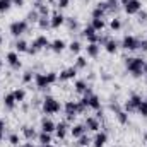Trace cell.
<instances>
[{
    "label": "cell",
    "mask_w": 147,
    "mask_h": 147,
    "mask_svg": "<svg viewBox=\"0 0 147 147\" xmlns=\"http://www.w3.org/2000/svg\"><path fill=\"white\" fill-rule=\"evenodd\" d=\"M144 65H146V60L142 57H128V58H125V67L134 77H142L144 75Z\"/></svg>",
    "instance_id": "1"
},
{
    "label": "cell",
    "mask_w": 147,
    "mask_h": 147,
    "mask_svg": "<svg viewBox=\"0 0 147 147\" xmlns=\"http://www.w3.org/2000/svg\"><path fill=\"white\" fill-rule=\"evenodd\" d=\"M62 110H63V106L53 96H45L41 99V111L45 115H57V113H60Z\"/></svg>",
    "instance_id": "2"
},
{
    "label": "cell",
    "mask_w": 147,
    "mask_h": 147,
    "mask_svg": "<svg viewBox=\"0 0 147 147\" xmlns=\"http://www.w3.org/2000/svg\"><path fill=\"white\" fill-rule=\"evenodd\" d=\"M28 28H29V22H28L26 19H21V21H14V22L9 26V31H10V34L14 38L19 39L22 34L28 33Z\"/></svg>",
    "instance_id": "3"
},
{
    "label": "cell",
    "mask_w": 147,
    "mask_h": 147,
    "mask_svg": "<svg viewBox=\"0 0 147 147\" xmlns=\"http://www.w3.org/2000/svg\"><path fill=\"white\" fill-rule=\"evenodd\" d=\"M120 46L125 51H135V50H139V38L132 36V34H127V36H123Z\"/></svg>",
    "instance_id": "4"
},
{
    "label": "cell",
    "mask_w": 147,
    "mask_h": 147,
    "mask_svg": "<svg viewBox=\"0 0 147 147\" xmlns=\"http://www.w3.org/2000/svg\"><path fill=\"white\" fill-rule=\"evenodd\" d=\"M87 108H91V110H94V111H98V110H101V99H99V96L98 94H91V96H84L82 99H80Z\"/></svg>",
    "instance_id": "5"
},
{
    "label": "cell",
    "mask_w": 147,
    "mask_h": 147,
    "mask_svg": "<svg viewBox=\"0 0 147 147\" xmlns=\"http://www.w3.org/2000/svg\"><path fill=\"white\" fill-rule=\"evenodd\" d=\"M142 103V96L140 94H132L127 101H125V105H123V110L127 111V113H132V111L137 110V106Z\"/></svg>",
    "instance_id": "6"
},
{
    "label": "cell",
    "mask_w": 147,
    "mask_h": 147,
    "mask_svg": "<svg viewBox=\"0 0 147 147\" xmlns=\"http://www.w3.org/2000/svg\"><path fill=\"white\" fill-rule=\"evenodd\" d=\"M123 9H125V12H127L128 16H137V14L142 10V2H140V0H128V2L123 5Z\"/></svg>",
    "instance_id": "7"
},
{
    "label": "cell",
    "mask_w": 147,
    "mask_h": 147,
    "mask_svg": "<svg viewBox=\"0 0 147 147\" xmlns=\"http://www.w3.org/2000/svg\"><path fill=\"white\" fill-rule=\"evenodd\" d=\"M63 111H65V120H67V121L75 120V116L79 115V113H77V101H67V103L63 105Z\"/></svg>",
    "instance_id": "8"
},
{
    "label": "cell",
    "mask_w": 147,
    "mask_h": 147,
    "mask_svg": "<svg viewBox=\"0 0 147 147\" xmlns=\"http://www.w3.org/2000/svg\"><path fill=\"white\" fill-rule=\"evenodd\" d=\"M5 62H7L14 70H19V69L22 67V62H21L19 53H17V51H9V53L5 55Z\"/></svg>",
    "instance_id": "9"
},
{
    "label": "cell",
    "mask_w": 147,
    "mask_h": 147,
    "mask_svg": "<svg viewBox=\"0 0 147 147\" xmlns=\"http://www.w3.org/2000/svg\"><path fill=\"white\" fill-rule=\"evenodd\" d=\"M82 36L86 38L89 43H98V39H99V33H96L94 28H92L91 24H87V26L82 29Z\"/></svg>",
    "instance_id": "10"
},
{
    "label": "cell",
    "mask_w": 147,
    "mask_h": 147,
    "mask_svg": "<svg viewBox=\"0 0 147 147\" xmlns=\"http://www.w3.org/2000/svg\"><path fill=\"white\" fill-rule=\"evenodd\" d=\"M108 10H106V3L105 2H98L96 5H94V9H92V12H91V17L92 19H105V14H106Z\"/></svg>",
    "instance_id": "11"
},
{
    "label": "cell",
    "mask_w": 147,
    "mask_h": 147,
    "mask_svg": "<svg viewBox=\"0 0 147 147\" xmlns=\"http://www.w3.org/2000/svg\"><path fill=\"white\" fill-rule=\"evenodd\" d=\"M65 16L62 14V12H53V16L50 17V28H53V29H58L60 26H63L65 24Z\"/></svg>",
    "instance_id": "12"
},
{
    "label": "cell",
    "mask_w": 147,
    "mask_h": 147,
    "mask_svg": "<svg viewBox=\"0 0 147 147\" xmlns=\"http://www.w3.org/2000/svg\"><path fill=\"white\" fill-rule=\"evenodd\" d=\"M69 121L67 120H63V121H58L57 123V128H55V134H57V137L60 139V140H65V137H67V134H69Z\"/></svg>",
    "instance_id": "13"
},
{
    "label": "cell",
    "mask_w": 147,
    "mask_h": 147,
    "mask_svg": "<svg viewBox=\"0 0 147 147\" xmlns=\"http://www.w3.org/2000/svg\"><path fill=\"white\" fill-rule=\"evenodd\" d=\"M84 125H86V128L89 130V132H99V128H101V121L96 118V116H87L86 118V121H84Z\"/></svg>",
    "instance_id": "14"
},
{
    "label": "cell",
    "mask_w": 147,
    "mask_h": 147,
    "mask_svg": "<svg viewBox=\"0 0 147 147\" xmlns=\"http://www.w3.org/2000/svg\"><path fill=\"white\" fill-rule=\"evenodd\" d=\"M39 128H41V132H48V134H53L55 132V128H57V123L51 120V118H43L41 120V125H39Z\"/></svg>",
    "instance_id": "15"
},
{
    "label": "cell",
    "mask_w": 147,
    "mask_h": 147,
    "mask_svg": "<svg viewBox=\"0 0 147 147\" xmlns=\"http://www.w3.org/2000/svg\"><path fill=\"white\" fill-rule=\"evenodd\" d=\"M34 86H36L39 91H45V89L50 87L48 82H46V75H45V74H41V72L34 74Z\"/></svg>",
    "instance_id": "16"
},
{
    "label": "cell",
    "mask_w": 147,
    "mask_h": 147,
    "mask_svg": "<svg viewBox=\"0 0 147 147\" xmlns=\"http://www.w3.org/2000/svg\"><path fill=\"white\" fill-rule=\"evenodd\" d=\"M108 142V134L106 132H96L94 139H92V146L94 147H105Z\"/></svg>",
    "instance_id": "17"
},
{
    "label": "cell",
    "mask_w": 147,
    "mask_h": 147,
    "mask_svg": "<svg viewBox=\"0 0 147 147\" xmlns=\"http://www.w3.org/2000/svg\"><path fill=\"white\" fill-rule=\"evenodd\" d=\"M77 77V69L75 67H69V69H65V70H62L60 75H58V79L62 80V82H65V80H72Z\"/></svg>",
    "instance_id": "18"
},
{
    "label": "cell",
    "mask_w": 147,
    "mask_h": 147,
    "mask_svg": "<svg viewBox=\"0 0 147 147\" xmlns=\"http://www.w3.org/2000/svg\"><path fill=\"white\" fill-rule=\"evenodd\" d=\"M103 46H105L106 53H110V55H115V53L118 51V48H120V43H118L115 38H108V41H106Z\"/></svg>",
    "instance_id": "19"
},
{
    "label": "cell",
    "mask_w": 147,
    "mask_h": 147,
    "mask_svg": "<svg viewBox=\"0 0 147 147\" xmlns=\"http://www.w3.org/2000/svg\"><path fill=\"white\" fill-rule=\"evenodd\" d=\"M65 48H67V43H65V39H60V38L53 39V41H51V45H50V50H51V51H55V53H62Z\"/></svg>",
    "instance_id": "20"
},
{
    "label": "cell",
    "mask_w": 147,
    "mask_h": 147,
    "mask_svg": "<svg viewBox=\"0 0 147 147\" xmlns=\"http://www.w3.org/2000/svg\"><path fill=\"white\" fill-rule=\"evenodd\" d=\"M21 134L24 135V139H26V140H33V139H36V137H38L36 128H34V127H31V125H24V127L21 128Z\"/></svg>",
    "instance_id": "21"
},
{
    "label": "cell",
    "mask_w": 147,
    "mask_h": 147,
    "mask_svg": "<svg viewBox=\"0 0 147 147\" xmlns=\"http://www.w3.org/2000/svg\"><path fill=\"white\" fill-rule=\"evenodd\" d=\"M86 132H87V128H86V125H84V123H77V125L70 127V135H72L74 139H79V137H82Z\"/></svg>",
    "instance_id": "22"
},
{
    "label": "cell",
    "mask_w": 147,
    "mask_h": 147,
    "mask_svg": "<svg viewBox=\"0 0 147 147\" xmlns=\"http://www.w3.org/2000/svg\"><path fill=\"white\" fill-rule=\"evenodd\" d=\"M86 51H87V57H91V58H98V55H99V51H101V46H99L98 43H87Z\"/></svg>",
    "instance_id": "23"
},
{
    "label": "cell",
    "mask_w": 147,
    "mask_h": 147,
    "mask_svg": "<svg viewBox=\"0 0 147 147\" xmlns=\"http://www.w3.org/2000/svg\"><path fill=\"white\" fill-rule=\"evenodd\" d=\"M3 106H5V110H14L17 106V101H16V98H14L12 92H7L3 96Z\"/></svg>",
    "instance_id": "24"
},
{
    "label": "cell",
    "mask_w": 147,
    "mask_h": 147,
    "mask_svg": "<svg viewBox=\"0 0 147 147\" xmlns=\"http://www.w3.org/2000/svg\"><path fill=\"white\" fill-rule=\"evenodd\" d=\"M91 86L87 84V80H84V79H79V80H75V84H74V89H75V92H79V94H86V91L89 89Z\"/></svg>",
    "instance_id": "25"
},
{
    "label": "cell",
    "mask_w": 147,
    "mask_h": 147,
    "mask_svg": "<svg viewBox=\"0 0 147 147\" xmlns=\"http://www.w3.org/2000/svg\"><path fill=\"white\" fill-rule=\"evenodd\" d=\"M14 48H16V51L17 53H28V50H29V43L26 41V39H17L16 43H14Z\"/></svg>",
    "instance_id": "26"
},
{
    "label": "cell",
    "mask_w": 147,
    "mask_h": 147,
    "mask_svg": "<svg viewBox=\"0 0 147 147\" xmlns=\"http://www.w3.org/2000/svg\"><path fill=\"white\" fill-rule=\"evenodd\" d=\"M36 139H38V142H39V146H46V144H51L53 142V135L48 134V132H39Z\"/></svg>",
    "instance_id": "27"
},
{
    "label": "cell",
    "mask_w": 147,
    "mask_h": 147,
    "mask_svg": "<svg viewBox=\"0 0 147 147\" xmlns=\"http://www.w3.org/2000/svg\"><path fill=\"white\" fill-rule=\"evenodd\" d=\"M12 94H14V98H16L17 105L24 103V99H26V91H24L22 87H17V89H14V91H12Z\"/></svg>",
    "instance_id": "28"
},
{
    "label": "cell",
    "mask_w": 147,
    "mask_h": 147,
    "mask_svg": "<svg viewBox=\"0 0 147 147\" xmlns=\"http://www.w3.org/2000/svg\"><path fill=\"white\" fill-rule=\"evenodd\" d=\"M34 9L38 10L39 16H48V14H50V7H48L46 3H43V2H36V3H34Z\"/></svg>",
    "instance_id": "29"
},
{
    "label": "cell",
    "mask_w": 147,
    "mask_h": 147,
    "mask_svg": "<svg viewBox=\"0 0 147 147\" xmlns=\"http://www.w3.org/2000/svg\"><path fill=\"white\" fill-rule=\"evenodd\" d=\"M91 26L94 28L96 33H99V31H103L106 28V22H105V19H92L91 21Z\"/></svg>",
    "instance_id": "30"
},
{
    "label": "cell",
    "mask_w": 147,
    "mask_h": 147,
    "mask_svg": "<svg viewBox=\"0 0 147 147\" xmlns=\"http://www.w3.org/2000/svg\"><path fill=\"white\" fill-rule=\"evenodd\" d=\"M36 24L39 29H48L50 28V16H39Z\"/></svg>",
    "instance_id": "31"
},
{
    "label": "cell",
    "mask_w": 147,
    "mask_h": 147,
    "mask_svg": "<svg viewBox=\"0 0 147 147\" xmlns=\"http://www.w3.org/2000/svg\"><path fill=\"white\" fill-rule=\"evenodd\" d=\"M67 48L72 51L74 55H79V53H80V50H82V45H80V41H77V39H75V41H70V43L67 45Z\"/></svg>",
    "instance_id": "32"
},
{
    "label": "cell",
    "mask_w": 147,
    "mask_h": 147,
    "mask_svg": "<svg viewBox=\"0 0 147 147\" xmlns=\"http://www.w3.org/2000/svg\"><path fill=\"white\" fill-rule=\"evenodd\" d=\"M115 116H116V120H118L120 125H127V123H128V113H127L125 110H120Z\"/></svg>",
    "instance_id": "33"
},
{
    "label": "cell",
    "mask_w": 147,
    "mask_h": 147,
    "mask_svg": "<svg viewBox=\"0 0 147 147\" xmlns=\"http://www.w3.org/2000/svg\"><path fill=\"white\" fill-rule=\"evenodd\" d=\"M121 26H123V24H121V19H120V17H113V19L110 21V29L111 31H115V33L120 31Z\"/></svg>",
    "instance_id": "34"
},
{
    "label": "cell",
    "mask_w": 147,
    "mask_h": 147,
    "mask_svg": "<svg viewBox=\"0 0 147 147\" xmlns=\"http://www.w3.org/2000/svg\"><path fill=\"white\" fill-rule=\"evenodd\" d=\"M89 144H92V139L87 135V134H84L82 137H79L77 139V146H80V147H87Z\"/></svg>",
    "instance_id": "35"
},
{
    "label": "cell",
    "mask_w": 147,
    "mask_h": 147,
    "mask_svg": "<svg viewBox=\"0 0 147 147\" xmlns=\"http://www.w3.org/2000/svg\"><path fill=\"white\" fill-rule=\"evenodd\" d=\"M77 70H84L86 67H87V58L86 57H77V60H75V65H74Z\"/></svg>",
    "instance_id": "36"
},
{
    "label": "cell",
    "mask_w": 147,
    "mask_h": 147,
    "mask_svg": "<svg viewBox=\"0 0 147 147\" xmlns=\"http://www.w3.org/2000/svg\"><path fill=\"white\" fill-rule=\"evenodd\" d=\"M105 3H106V10L108 12H116L118 10V5H120L118 0H106Z\"/></svg>",
    "instance_id": "37"
},
{
    "label": "cell",
    "mask_w": 147,
    "mask_h": 147,
    "mask_svg": "<svg viewBox=\"0 0 147 147\" xmlns=\"http://www.w3.org/2000/svg\"><path fill=\"white\" fill-rule=\"evenodd\" d=\"M12 7V0H0V14L9 12Z\"/></svg>",
    "instance_id": "38"
},
{
    "label": "cell",
    "mask_w": 147,
    "mask_h": 147,
    "mask_svg": "<svg viewBox=\"0 0 147 147\" xmlns=\"http://www.w3.org/2000/svg\"><path fill=\"white\" fill-rule=\"evenodd\" d=\"M38 19H39V14H38L36 9L29 10V12H28V16H26V21H28V22H38Z\"/></svg>",
    "instance_id": "39"
},
{
    "label": "cell",
    "mask_w": 147,
    "mask_h": 147,
    "mask_svg": "<svg viewBox=\"0 0 147 147\" xmlns=\"http://www.w3.org/2000/svg\"><path fill=\"white\" fill-rule=\"evenodd\" d=\"M46 82H48V86H53L57 80H58V74L57 72H46Z\"/></svg>",
    "instance_id": "40"
},
{
    "label": "cell",
    "mask_w": 147,
    "mask_h": 147,
    "mask_svg": "<svg viewBox=\"0 0 147 147\" xmlns=\"http://www.w3.org/2000/svg\"><path fill=\"white\" fill-rule=\"evenodd\" d=\"M65 22H67V26H69V29H70V31L79 29V21H77V19H74V17H67V19H65Z\"/></svg>",
    "instance_id": "41"
},
{
    "label": "cell",
    "mask_w": 147,
    "mask_h": 147,
    "mask_svg": "<svg viewBox=\"0 0 147 147\" xmlns=\"http://www.w3.org/2000/svg\"><path fill=\"white\" fill-rule=\"evenodd\" d=\"M9 144L14 147H19V144H21V137H19V134H10L9 135Z\"/></svg>",
    "instance_id": "42"
},
{
    "label": "cell",
    "mask_w": 147,
    "mask_h": 147,
    "mask_svg": "<svg viewBox=\"0 0 147 147\" xmlns=\"http://www.w3.org/2000/svg\"><path fill=\"white\" fill-rule=\"evenodd\" d=\"M33 80H34V72L26 70V72L22 74V84H29V82H33Z\"/></svg>",
    "instance_id": "43"
},
{
    "label": "cell",
    "mask_w": 147,
    "mask_h": 147,
    "mask_svg": "<svg viewBox=\"0 0 147 147\" xmlns=\"http://www.w3.org/2000/svg\"><path fill=\"white\" fill-rule=\"evenodd\" d=\"M137 113H139V115H140V116H144V118H147V103L146 101H144V99H142V103H140V105H139V106H137Z\"/></svg>",
    "instance_id": "44"
},
{
    "label": "cell",
    "mask_w": 147,
    "mask_h": 147,
    "mask_svg": "<svg viewBox=\"0 0 147 147\" xmlns=\"http://www.w3.org/2000/svg\"><path fill=\"white\" fill-rule=\"evenodd\" d=\"M70 5V0H57V7L60 9V10H63V9H67Z\"/></svg>",
    "instance_id": "45"
},
{
    "label": "cell",
    "mask_w": 147,
    "mask_h": 147,
    "mask_svg": "<svg viewBox=\"0 0 147 147\" xmlns=\"http://www.w3.org/2000/svg\"><path fill=\"white\" fill-rule=\"evenodd\" d=\"M137 16H139V22H140V24L147 22V12H146V10H140Z\"/></svg>",
    "instance_id": "46"
},
{
    "label": "cell",
    "mask_w": 147,
    "mask_h": 147,
    "mask_svg": "<svg viewBox=\"0 0 147 147\" xmlns=\"http://www.w3.org/2000/svg\"><path fill=\"white\" fill-rule=\"evenodd\" d=\"M3 137H5V121L0 120V142H2Z\"/></svg>",
    "instance_id": "47"
},
{
    "label": "cell",
    "mask_w": 147,
    "mask_h": 147,
    "mask_svg": "<svg viewBox=\"0 0 147 147\" xmlns=\"http://www.w3.org/2000/svg\"><path fill=\"white\" fill-rule=\"evenodd\" d=\"M139 50L147 51V39H139Z\"/></svg>",
    "instance_id": "48"
},
{
    "label": "cell",
    "mask_w": 147,
    "mask_h": 147,
    "mask_svg": "<svg viewBox=\"0 0 147 147\" xmlns=\"http://www.w3.org/2000/svg\"><path fill=\"white\" fill-rule=\"evenodd\" d=\"M24 3H26V0H12V5L14 7H19V9L24 7Z\"/></svg>",
    "instance_id": "49"
},
{
    "label": "cell",
    "mask_w": 147,
    "mask_h": 147,
    "mask_svg": "<svg viewBox=\"0 0 147 147\" xmlns=\"http://www.w3.org/2000/svg\"><path fill=\"white\" fill-rule=\"evenodd\" d=\"M110 110L113 111L115 115H116V113H118V111L121 110V108H120V105H116V103H113V105H110Z\"/></svg>",
    "instance_id": "50"
},
{
    "label": "cell",
    "mask_w": 147,
    "mask_h": 147,
    "mask_svg": "<svg viewBox=\"0 0 147 147\" xmlns=\"http://www.w3.org/2000/svg\"><path fill=\"white\" fill-rule=\"evenodd\" d=\"M101 79H103L105 82H108V80H111V75L110 74H101Z\"/></svg>",
    "instance_id": "51"
},
{
    "label": "cell",
    "mask_w": 147,
    "mask_h": 147,
    "mask_svg": "<svg viewBox=\"0 0 147 147\" xmlns=\"http://www.w3.org/2000/svg\"><path fill=\"white\" fill-rule=\"evenodd\" d=\"M96 118H98L99 121L103 120V110H98V111H96Z\"/></svg>",
    "instance_id": "52"
},
{
    "label": "cell",
    "mask_w": 147,
    "mask_h": 147,
    "mask_svg": "<svg viewBox=\"0 0 147 147\" xmlns=\"http://www.w3.org/2000/svg\"><path fill=\"white\" fill-rule=\"evenodd\" d=\"M21 147H33V144H31V142H26V144H22Z\"/></svg>",
    "instance_id": "53"
},
{
    "label": "cell",
    "mask_w": 147,
    "mask_h": 147,
    "mask_svg": "<svg viewBox=\"0 0 147 147\" xmlns=\"http://www.w3.org/2000/svg\"><path fill=\"white\" fill-rule=\"evenodd\" d=\"M144 75L147 77V62H146V65H144Z\"/></svg>",
    "instance_id": "54"
},
{
    "label": "cell",
    "mask_w": 147,
    "mask_h": 147,
    "mask_svg": "<svg viewBox=\"0 0 147 147\" xmlns=\"http://www.w3.org/2000/svg\"><path fill=\"white\" fill-rule=\"evenodd\" d=\"M118 2H120V5H125V3H127L128 0H118Z\"/></svg>",
    "instance_id": "55"
},
{
    "label": "cell",
    "mask_w": 147,
    "mask_h": 147,
    "mask_svg": "<svg viewBox=\"0 0 147 147\" xmlns=\"http://www.w3.org/2000/svg\"><path fill=\"white\" fill-rule=\"evenodd\" d=\"M39 147H57V146H53V144H46V146H39Z\"/></svg>",
    "instance_id": "56"
},
{
    "label": "cell",
    "mask_w": 147,
    "mask_h": 147,
    "mask_svg": "<svg viewBox=\"0 0 147 147\" xmlns=\"http://www.w3.org/2000/svg\"><path fill=\"white\" fill-rule=\"evenodd\" d=\"M2 45H3V36L0 34V46H2Z\"/></svg>",
    "instance_id": "57"
},
{
    "label": "cell",
    "mask_w": 147,
    "mask_h": 147,
    "mask_svg": "<svg viewBox=\"0 0 147 147\" xmlns=\"http://www.w3.org/2000/svg\"><path fill=\"white\" fill-rule=\"evenodd\" d=\"M2 67H3V60L0 58V70H2Z\"/></svg>",
    "instance_id": "58"
},
{
    "label": "cell",
    "mask_w": 147,
    "mask_h": 147,
    "mask_svg": "<svg viewBox=\"0 0 147 147\" xmlns=\"http://www.w3.org/2000/svg\"><path fill=\"white\" fill-rule=\"evenodd\" d=\"M144 140H146V142H147V132H146V135H144Z\"/></svg>",
    "instance_id": "59"
},
{
    "label": "cell",
    "mask_w": 147,
    "mask_h": 147,
    "mask_svg": "<svg viewBox=\"0 0 147 147\" xmlns=\"http://www.w3.org/2000/svg\"><path fill=\"white\" fill-rule=\"evenodd\" d=\"M144 101H146V103H147V94H146V98H144Z\"/></svg>",
    "instance_id": "60"
}]
</instances>
